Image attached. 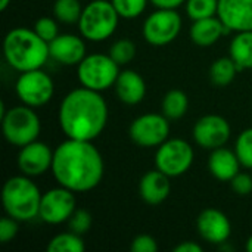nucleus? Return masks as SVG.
<instances>
[{
  "label": "nucleus",
  "mask_w": 252,
  "mask_h": 252,
  "mask_svg": "<svg viewBox=\"0 0 252 252\" xmlns=\"http://www.w3.org/2000/svg\"><path fill=\"white\" fill-rule=\"evenodd\" d=\"M53 162V151L49 145L34 140L22 148H19L18 154V170L21 174L28 177H38L52 168Z\"/></svg>",
  "instance_id": "obj_14"
},
{
  "label": "nucleus",
  "mask_w": 252,
  "mask_h": 252,
  "mask_svg": "<svg viewBox=\"0 0 252 252\" xmlns=\"http://www.w3.org/2000/svg\"><path fill=\"white\" fill-rule=\"evenodd\" d=\"M3 136L7 143L16 148H22L38 139L41 131V123L34 111L28 105H18L9 108L0 118Z\"/></svg>",
  "instance_id": "obj_6"
},
{
  "label": "nucleus",
  "mask_w": 252,
  "mask_h": 252,
  "mask_svg": "<svg viewBox=\"0 0 252 252\" xmlns=\"http://www.w3.org/2000/svg\"><path fill=\"white\" fill-rule=\"evenodd\" d=\"M108 103L100 92L78 87L68 92L58 111V121L66 139H97L108 124Z\"/></svg>",
  "instance_id": "obj_2"
},
{
  "label": "nucleus",
  "mask_w": 252,
  "mask_h": 252,
  "mask_svg": "<svg viewBox=\"0 0 252 252\" xmlns=\"http://www.w3.org/2000/svg\"><path fill=\"white\" fill-rule=\"evenodd\" d=\"M217 16L230 32L252 31V0H219Z\"/></svg>",
  "instance_id": "obj_16"
},
{
  "label": "nucleus",
  "mask_w": 252,
  "mask_h": 252,
  "mask_svg": "<svg viewBox=\"0 0 252 252\" xmlns=\"http://www.w3.org/2000/svg\"><path fill=\"white\" fill-rule=\"evenodd\" d=\"M19 221L6 216L0 220V242L1 244H7L10 241H13L18 235L19 230Z\"/></svg>",
  "instance_id": "obj_34"
},
{
  "label": "nucleus",
  "mask_w": 252,
  "mask_h": 252,
  "mask_svg": "<svg viewBox=\"0 0 252 252\" xmlns=\"http://www.w3.org/2000/svg\"><path fill=\"white\" fill-rule=\"evenodd\" d=\"M130 250L133 252H157L158 251V244H157V239L154 236L142 233L133 239Z\"/></svg>",
  "instance_id": "obj_35"
},
{
  "label": "nucleus",
  "mask_w": 252,
  "mask_h": 252,
  "mask_svg": "<svg viewBox=\"0 0 252 252\" xmlns=\"http://www.w3.org/2000/svg\"><path fill=\"white\" fill-rule=\"evenodd\" d=\"M195 159L193 148L185 139H167L157 148L155 168L171 177H180L186 174Z\"/></svg>",
  "instance_id": "obj_8"
},
{
  "label": "nucleus",
  "mask_w": 252,
  "mask_h": 252,
  "mask_svg": "<svg viewBox=\"0 0 252 252\" xmlns=\"http://www.w3.org/2000/svg\"><path fill=\"white\" fill-rule=\"evenodd\" d=\"M114 89L118 99L130 106L140 103L146 96V83L143 77L134 69L121 71L114 84Z\"/></svg>",
  "instance_id": "obj_19"
},
{
  "label": "nucleus",
  "mask_w": 252,
  "mask_h": 252,
  "mask_svg": "<svg viewBox=\"0 0 252 252\" xmlns=\"http://www.w3.org/2000/svg\"><path fill=\"white\" fill-rule=\"evenodd\" d=\"M3 56L10 68L18 72L43 68L50 58L49 43L34 28L16 27L7 31L3 40Z\"/></svg>",
  "instance_id": "obj_3"
},
{
  "label": "nucleus",
  "mask_w": 252,
  "mask_h": 252,
  "mask_svg": "<svg viewBox=\"0 0 252 252\" xmlns=\"http://www.w3.org/2000/svg\"><path fill=\"white\" fill-rule=\"evenodd\" d=\"M238 72V65L230 56L219 58L210 66V80L217 87H226L235 80Z\"/></svg>",
  "instance_id": "obj_24"
},
{
  "label": "nucleus",
  "mask_w": 252,
  "mask_h": 252,
  "mask_svg": "<svg viewBox=\"0 0 252 252\" xmlns=\"http://www.w3.org/2000/svg\"><path fill=\"white\" fill-rule=\"evenodd\" d=\"M50 171L59 186L74 193H84L100 185L105 162L90 140L66 139L53 151Z\"/></svg>",
  "instance_id": "obj_1"
},
{
  "label": "nucleus",
  "mask_w": 252,
  "mask_h": 252,
  "mask_svg": "<svg viewBox=\"0 0 252 252\" xmlns=\"http://www.w3.org/2000/svg\"><path fill=\"white\" fill-rule=\"evenodd\" d=\"M229 183L232 190L239 196H247L252 193V174L239 171Z\"/></svg>",
  "instance_id": "obj_33"
},
{
  "label": "nucleus",
  "mask_w": 252,
  "mask_h": 252,
  "mask_svg": "<svg viewBox=\"0 0 252 252\" xmlns=\"http://www.w3.org/2000/svg\"><path fill=\"white\" fill-rule=\"evenodd\" d=\"M245 248H247V251L252 252V235L248 238V241H247V245H245Z\"/></svg>",
  "instance_id": "obj_39"
},
{
  "label": "nucleus",
  "mask_w": 252,
  "mask_h": 252,
  "mask_svg": "<svg viewBox=\"0 0 252 252\" xmlns=\"http://www.w3.org/2000/svg\"><path fill=\"white\" fill-rule=\"evenodd\" d=\"M193 140L198 146L207 151H213L224 146L232 134L229 121L217 114H208L201 117L192 130Z\"/></svg>",
  "instance_id": "obj_13"
},
{
  "label": "nucleus",
  "mask_w": 252,
  "mask_h": 252,
  "mask_svg": "<svg viewBox=\"0 0 252 252\" xmlns=\"http://www.w3.org/2000/svg\"><path fill=\"white\" fill-rule=\"evenodd\" d=\"M84 37L75 34H59L49 43L50 58L65 66H77L86 58Z\"/></svg>",
  "instance_id": "obj_17"
},
{
  "label": "nucleus",
  "mask_w": 252,
  "mask_h": 252,
  "mask_svg": "<svg viewBox=\"0 0 252 252\" xmlns=\"http://www.w3.org/2000/svg\"><path fill=\"white\" fill-rule=\"evenodd\" d=\"M92 224H93V217L84 208H77L74 211V214L71 216V219L68 220L69 230L80 235V236L86 235L92 229Z\"/></svg>",
  "instance_id": "obj_31"
},
{
  "label": "nucleus",
  "mask_w": 252,
  "mask_h": 252,
  "mask_svg": "<svg viewBox=\"0 0 252 252\" xmlns=\"http://www.w3.org/2000/svg\"><path fill=\"white\" fill-rule=\"evenodd\" d=\"M196 230L205 242L219 247L229 242L232 223L223 211L217 208H205L196 219Z\"/></svg>",
  "instance_id": "obj_15"
},
{
  "label": "nucleus",
  "mask_w": 252,
  "mask_h": 252,
  "mask_svg": "<svg viewBox=\"0 0 252 252\" xmlns=\"http://www.w3.org/2000/svg\"><path fill=\"white\" fill-rule=\"evenodd\" d=\"M227 32L230 31L226 28V25L217 15L193 21L190 27V38L196 46L201 47H210L216 44Z\"/></svg>",
  "instance_id": "obj_21"
},
{
  "label": "nucleus",
  "mask_w": 252,
  "mask_h": 252,
  "mask_svg": "<svg viewBox=\"0 0 252 252\" xmlns=\"http://www.w3.org/2000/svg\"><path fill=\"white\" fill-rule=\"evenodd\" d=\"M120 65L105 53H92L77 65V78L83 87L94 92H105L114 87L118 75Z\"/></svg>",
  "instance_id": "obj_7"
},
{
  "label": "nucleus",
  "mask_w": 252,
  "mask_h": 252,
  "mask_svg": "<svg viewBox=\"0 0 252 252\" xmlns=\"http://www.w3.org/2000/svg\"><path fill=\"white\" fill-rule=\"evenodd\" d=\"M109 56L121 66L131 62L136 56V44L130 38H120L109 47Z\"/></svg>",
  "instance_id": "obj_28"
},
{
  "label": "nucleus",
  "mask_w": 252,
  "mask_h": 252,
  "mask_svg": "<svg viewBox=\"0 0 252 252\" xmlns=\"http://www.w3.org/2000/svg\"><path fill=\"white\" fill-rule=\"evenodd\" d=\"M120 18L111 0H92L83 7L77 25L86 40L100 43L112 37L118 28Z\"/></svg>",
  "instance_id": "obj_5"
},
{
  "label": "nucleus",
  "mask_w": 252,
  "mask_h": 252,
  "mask_svg": "<svg viewBox=\"0 0 252 252\" xmlns=\"http://www.w3.org/2000/svg\"><path fill=\"white\" fill-rule=\"evenodd\" d=\"M174 252H202V247L192 241H185L174 247Z\"/></svg>",
  "instance_id": "obj_37"
},
{
  "label": "nucleus",
  "mask_w": 252,
  "mask_h": 252,
  "mask_svg": "<svg viewBox=\"0 0 252 252\" xmlns=\"http://www.w3.org/2000/svg\"><path fill=\"white\" fill-rule=\"evenodd\" d=\"M128 136L140 148H158L170 137V120L161 114H142L128 127Z\"/></svg>",
  "instance_id": "obj_11"
},
{
  "label": "nucleus",
  "mask_w": 252,
  "mask_h": 252,
  "mask_svg": "<svg viewBox=\"0 0 252 252\" xmlns=\"http://www.w3.org/2000/svg\"><path fill=\"white\" fill-rule=\"evenodd\" d=\"M15 92L18 99L31 108H40L50 102L55 93V84L52 77L43 71L31 69L21 72L15 83Z\"/></svg>",
  "instance_id": "obj_10"
},
{
  "label": "nucleus",
  "mask_w": 252,
  "mask_h": 252,
  "mask_svg": "<svg viewBox=\"0 0 252 252\" xmlns=\"http://www.w3.org/2000/svg\"><path fill=\"white\" fill-rule=\"evenodd\" d=\"M189 108V97L183 90L173 89L167 92L161 102V112L168 120H180L186 115Z\"/></svg>",
  "instance_id": "obj_23"
},
{
  "label": "nucleus",
  "mask_w": 252,
  "mask_h": 252,
  "mask_svg": "<svg viewBox=\"0 0 252 252\" xmlns=\"http://www.w3.org/2000/svg\"><path fill=\"white\" fill-rule=\"evenodd\" d=\"M171 192L170 177L158 168L145 173L139 182V195L149 205L162 204Z\"/></svg>",
  "instance_id": "obj_18"
},
{
  "label": "nucleus",
  "mask_w": 252,
  "mask_h": 252,
  "mask_svg": "<svg viewBox=\"0 0 252 252\" xmlns=\"http://www.w3.org/2000/svg\"><path fill=\"white\" fill-rule=\"evenodd\" d=\"M186 13L192 21L217 15L219 0H186Z\"/></svg>",
  "instance_id": "obj_27"
},
{
  "label": "nucleus",
  "mask_w": 252,
  "mask_h": 252,
  "mask_svg": "<svg viewBox=\"0 0 252 252\" xmlns=\"http://www.w3.org/2000/svg\"><path fill=\"white\" fill-rule=\"evenodd\" d=\"M34 31L47 43L55 40L59 35V27H58V19L50 18V16H41L35 21L34 24Z\"/></svg>",
  "instance_id": "obj_32"
},
{
  "label": "nucleus",
  "mask_w": 252,
  "mask_h": 252,
  "mask_svg": "<svg viewBox=\"0 0 252 252\" xmlns=\"http://www.w3.org/2000/svg\"><path fill=\"white\" fill-rule=\"evenodd\" d=\"M115 10L123 19H136L139 18L149 3V0H111Z\"/></svg>",
  "instance_id": "obj_30"
},
{
  "label": "nucleus",
  "mask_w": 252,
  "mask_h": 252,
  "mask_svg": "<svg viewBox=\"0 0 252 252\" xmlns=\"http://www.w3.org/2000/svg\"><path fill=\"white\" fill-rule=\"evenodd\" d=\"M41 192L32 182V177L25 174L13 176L6 180L1 190V204L6 216L22 221H31L38 217Z\"/></svg>",
  "instance_id": "obj_4"
},
{
  "label": "nucleus",
  "mask_w": 252,
  "mask_h": 252,
  "mask_svg": "<svg viewBox=\"0 0 252 252\" xmlns=\"http://www.w3.org/2000/svg\"><path fill=\"white\" fill-rule=\"evenodd\" d=\"M229 56L239 71L252 69V31L236 32L229 44Z\"/></svg>",
  "instance_id": "obj_22"
},
{
  "label": "nucleus",
  "mask_w": 252,
  "mask_h": 252,
  "mask_svg": "<svg viewBox=\"0 0 252 252\" xmlns=\"http://www.w3.org/2000/svg\"><path fill=\"white\" fill-rule=\"evenodd\" d=\"M183 19L176 9H157L143 22L142 34L151 46H167L180 34Z\"/></svg>",
  "instance_id": "obj_9"
},
{
  "label": "nucleus",
  "mask_w": 252,
  "mask_h": 252,
  "mask_svg": "<svg viewBox=\"0 0 252 252\" xmlns=\"http://www.w3.org/2000/svg\"><path fill=\"white\" fill-rule=\"evenodd\" d=\"M84 250L86 245L83 238L71 230L53 236L47 244L49 252H83Z\"/></svg>",
  "instance_id": "obj_25"
},
{
  "label": "nucleus",
  "mask_w": 252,
  "mask_h": 252,
  "mask_svg": "<svg viewBox=\"0 0 252 252\" xmlns=\"http://www.w3.org/2000/svg\"><path fill=\"white\" fill-rule=\"evenodd\" d=\"M235 152L242 167L252 170V127L241 131L235 143Z\"/></svg>",
  "instance_id": "obj_29"
},
{
  "label": "nucleus",
  "mask_w": 252,
  "mask_h": 252,
  "mask_svg": "<svg viewBox=\"0 0 252 252\" xmlns=\"http://www.w3.org/2000/svg\"><path fill=\"white\" fill-rule=\"evenodd\" d=\"M83 12L80 0H55L53 16L62 24H78Z\"/></svg>",
  "instance_id": "obj_26"
},
{
  "label": "nucleus",
  "mask_w": 252,
  "mask_h": 252,
  "mask_svg": "<svg viewBox=\"0 0 252 252\" xmlns=\"http://www.w3.org/2000/svg\"><path fill=\"white\" fill-rule=\"evenodd\" d=\"M241 167L242 164L235 149L232 151L226 146L213 149L208 157V170L220 182H230L241 171Z\"/></svg>",
  "instance_id": "obj_20"
},
{
  "label": "nucleus",
  "mask_w": 252,
  "mask_h": 252,
  "mask_svg": "<svg viewBox=\"0 0 252 252\" xmlns=\"http://www.w3.org/2000/svg\"><path fill=\"white\" fill-rule=\"evenodd\" d=\"M251 174H252V173H251Z\"/></svg>",
  "instance_id": "obj_40"
},
{
  "label": "nucleus",
  "mask_w": 252,
  "mask_h": 252,
  "mask_svg": "<svg viewBox=\"0 0 252 252\" xmlns=\"http://www.w3.org/2000/svg\"><path fill=\"white\" fill-rule=\"evenodd\" d=\"M157 9H179L182 4L186 3V0H149Z\"/></svg>",
  "instance_id": "obj_36"
},
{
  "label": "nucleus",
  "mask_w": 252,
  "mask_h": 252,
  "mask_svg": "<svg viewBox=\"0 0 252 252\" xmlns=\"http://www.w3.org/2000/svg\"><path fill=\"white\" fill-rule=\"evenodd\" d=\"M10 1H12V0H0V10H1V12L6 10L7 6L10 4Z\"/></svg>",
  "instance_id": "obj_38"
},
{
  "label": "nucleus",
  "mask_w": 252,
  "mask_h": 252,
  "mask_svg": "<svg viewBox=\"0 0 252 252\" xmlns=\"http://www.w3.org/2000/svg\"><path fill=\"white\" fill-rule=\"evenodd\" d=\"M75 210L77 201L74 192L63 186H58L41 195L38 219L47 224L56 226L68 223Z\"/></svg>",
  "instance_id": "obj_12"
}]
</instances>
